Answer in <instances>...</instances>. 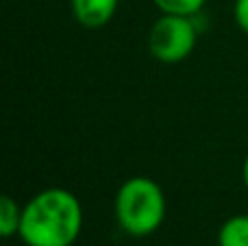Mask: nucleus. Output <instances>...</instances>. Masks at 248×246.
Listing matches in <instances>:
<instances>
[{
	"label": "nucleus",
	"mask_w": 248,
	"mask_h": 246,
	"mask_svg": "<svg viewBox=\"0 0 248 246\" xmlns=\"http://www.w3.org/2000/svg\"><path fill=\"white\" fill-rule=\"evenodd\" d=\"M120 0H70L77 22L85 29H100L109 24L118 11Z\"/></svg>",
	"instance_id": "nucleus-4"
},
{
	"label": "nucleus",
	"mask_w": 248,
	"mask_h": 246,
	"mask_svg": "<svg viewBox=\"0 0 248 246\" xmlns=\"http://www.w3.org/2000/svg\"><path fill=\"white\" fill-rule=\"evenodd\" d=\"M153 4L161 13H174V15L196 17L207 4V0H153Z\"/></svg>",
	"instance_id": "nucleus-7"
},
{
	"label": "nucleus",
	"mask_w": 248,
	"mask_h": 246,
	"mask_svg": "<svg viewBox=\"0 0 248 246\" xmlns=\"http://www.w3.org/2000/svg\"><path fill=\"white\" fill-rule=\"evenodd\" d=\"M242 183H244V187L248 190V155H246L244 164H242Z\"/></svg>",
	"instance_id": "nucleus-9"
},
{
	"label": "nucleus",
	"mask_w": 248,
	"mask_h": 246,
	"mask_svg": "<svg viewBox=\"0 0 248 246\" xmlns=\"http://www.w3.org/2000/svg\"><path fill=\"white\" fill-rule=\"evenodd\" d=\"M166 194L150 177H131L120 185L113 200L116 222L124 233L146 238L159 231L166 220Z\"/></svg>",
	"instance_id": "nucleus-2"
},
{
	"label": "nucleus",
	"mask_w": 248,
	"mask_h": 246,
	"mask_svg": "<svg viewBox=\"0 0 248 246\" xmlns=\"http://www.w3.org/2000/svg\"><path fill=\"white\" fill-rule=\"evenodd\" d=\"M196 39L198 29L194 17L161 13V17L150 26L148 50L161 63H179L192 55Z\"/></svg>",
	"instance_id": "nucleus-3"
},
{
	"label": "nucleus",
	"mask_w": 248,
	"mask_h": 246,
	"mask_svg": "<svg viewBox=\"0 0 248 246\" xmlns=\"http://www.w3.org/2000/svg\"><path fill=\"white\" fill-rule=\"evenodd\" d=\"M22 207L24 205H17V200H13L9 194L0 199V233L2 238H13L20 233Z\"/></svg>",
	"instance_id": "nucleus-6"
},
{
	"label": "nucleus",
	"mask_w": 248,
	"mask_h": 246,
	"mask_svg": "<svg viewBox=\"0 0 248 246\" xmlns=\"http://www.w3.org/2000/svg\"><path fill=\"white\" fill-rule=\"evenodd\" d=\"M83 229V207L65 187H48L22 207L20 240L26 246H72Z\"/></svg>",
	"instance_id": "nucleus-1"
},
{
	"label": "nucleus",
	"mask_w": 248,
	"mask_h": 246,
	"mask_svg": "<svg viewBox=\"0 0 248 246\" xmlns=\"http://www.w3.org/2000/svg\"><path fill=\"white\" fill-rule=\"evenodd\" d=\"M218 246H248V214H237L222 222Z\"/></svg>",
	"instance_id": "nucleus-5"
},
{
	"label": "nucleus",
	"mask_w": 248,
	"mask_h": 246,
	"mask_svg": "<svg viewBox=\"0 0 248 246\" xmlns=\"http://www.w3.org/2000/svg\"><path fill=\"white\" fill-rule=\"evenodd\" d=\"M233 20L240 26V31H244L248 35V0H235V4H233Z\"/></svg>",
	"instance_id": "nucleus-8"
}]
</instances>
